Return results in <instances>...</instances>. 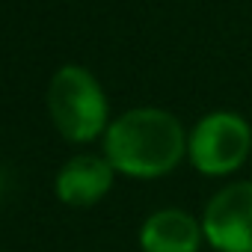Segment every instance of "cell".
I'll use <instances>...</instances> for the list:
<instances>
[{
  "mask_svg": "<svg viewBox=\"0 0 252 252\" xmlns=\"http://www.w3.org/2000/svg\"><path fill=\"white\" fill-rule=\"evenodd\" d=\"M104 158L128 178H163L187 158V131L169 110L134 107L110 122Z\"/></svg>",
  "mask_w": 252,
  "mask_h": 252,
  "instance_id": "1",
  "label": "cell"
},
{
  "mask_svg": "<svg viewBox=\"0 0 252 252\" xmlns=\"http://www.w3.org/2000/svg\"><path fill=\"white\" fill-rule=\"evenodd\" d=\"M113 175H116V169L110 166L107 158L77 155L60 169V175H57V196L65 205H71V208H89V205L101 202L110 193Z\"/></svg>",
  "mask_w": 252,
  "mask_h": 252,
  "instance_id": "5",
  "label": "cell"
},
{
  "mask_svg": "<svg viewBox=\"0 0 252 252\" xmlns=\"http://www.w3.org/2000/svg\"><path fill=\"white\" fill-rule=\"evenodd\" d=\"M48 107L68 143H89L107 134V95L83 65H63L48 86Z\"/></svg>",
  "mask_w": 252,
  "mask_h": 252,
  "instance_id": "2",
  "label": "cell"
},
{
  "mask_svg": "<svg viewBox=\"0 0 252 252\" xmlns=\"http://www.w3.org/2000/svg\"><path fill=\"white\" fill-rule=\"evenodd\" d=\"M252 152V125L234 110L202 116L187 134V160L208 178L237 172Z\"/></svg>",
  "mask_w": 252,
  "mask_h": 252,
  "instance_id": "3",
  "label": "cell"
},
{
  "mask_svg": "<svg viewBox=\"0 0 252 252\" xmlns=\"http://www.w3.org/2000/svg\"><path fill=\"white\" fill-rule=\"evenodd\" d=\"M202 231L217 252H252V181L220 187L202 211Z\"/></svg>",
  "mask_w": 252,
  "mask_h": 252,
  "instance_id": "4",
  "label": "cell"
},
{
  "mask_svg": "<svg viewBox=\"0 0 252 252\" xmlns=\"http://www.w3.org/2000/svg\"><path fill=\"white\" fill-rule=\"evenodd\" d=\"M205 243L202 220L181 208H163L146 217L140 228V249L143 252H199Z\"/></svg>",
  "mask_w": 252,
  "mask_h": 252,
  "instance_id": "6",
  "label": "cell"
}]
</instances>
